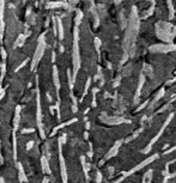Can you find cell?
<instances>
[{
  "label": "cell",
  "mask_w": 176,
  "mask_h": 183,
  "mask_svg": "<svg viewBox=\"0 0 176 183\" xmlns=\"http://www.w3.org/2000/svg\"><path fill=\"white\" fill-rule=\"evenodd\" d=\"M60 164H61V176H62V182L67 183V174H66V166L64 163V158L60 154Z\"/></svg>",
  "instance_id": "1"
},
{
  "label": "cell",
  "mask_w": 176,
  "mask_h": 183,
  "mask_svg": "<svg viewBox=\"0 0 176 183\" xmlns=\"http://www.w3.org/2000/svg\"><path fill=\"white\" fill-rule=\"evenodd\" d=\"M18 175H19V181H21V183L28 182V177L25 176V174H24V169H23V165H22L21 163L18 164Z\"/></svg>",
  "instance_id": "2"
},
{
  "label": "cell",
  "mask_w": 176,
  "mask_h": 183,
  "mask_svg": "<svg viewBox=\"0 0 176 183\" xmlns=\"http://www.w3.org/2000/svg\"><path fill=\"white\" fill-rule=\"evenodd\" d=\"M41 162H42V170H43V172L44 174H48V175H50V168H49V164H48V160L43 157L42 159H41Z\"/></svg>",
  "instance_id": "3"
},
{
  "label": "cell",
  "mask_w": 176,
  "mask_h": 183,
  "mask_svg": "<svg viewBox=\"0 0 176 183\" xmlns=\"http://www.w3.org/2000/svg\"><path fill=\"white\" fill-rule=\"evenodd\" d=\"M33 145H34V144H33V143H29V144H28V150H30V149H31V146H33Z\"/></svg>",
  "instance_id": "4"
},
{
  "label": "cell",
  "mask_w": 176,
  "mask_h": 183,
  "mask_svg": "<svg viewBox=\"0 0 176 183\" xmlns=\"http://www.w3.org/2000/svg\"><path fill=\"white\" fill-rule=\"evenodd\" d=\"M42 183H48V178H47V177H44V178H43V182Z\"/></svg>",
  "instance_id": "5"
}]
</instances>
